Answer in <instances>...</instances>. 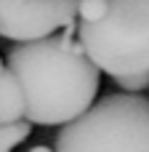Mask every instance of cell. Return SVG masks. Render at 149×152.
<instances>
[{
    "label": "cell",
    "mask_w": 149,
    "mask_h": 152,
    "mask_svg": "<svg viewBox=\"0 0 149 152\" xmlns=\"http://www.w3.org/2000/svg\"><path fill=\"white\" fill-rule=\"evenodd\" d=\"M24 96V120L32 126H64L83 115L99 94L101 72L75 37V24L5 53Z\"/></svg>",
    "instance_id": "1"
},
{
    "label": "cell",
    "mask_w": 149,
    "mask_h": 152,
    "mask_svg": "<svg viewBox=\"0 0 149 152\" xmlns=\"http://www.w3.org/2000/svg\"><path fill=\"white\" fill-rule=\"evenodd\" d=\"M53 152H149V99L109 94L64 123Z\"/></svg>",
    "instance_id": "2"
},
{
    "label": "cell",
    "mask_w": 149,
    "mask_h": 152,
    "mask_svg": "<svg viewBox=\"0 0 149 152\" xmlns=\"http://www.w3.org/2000/svg\"><path fill=\"white\" fill-rule=\"evenodd\" d=\"M75 37L99 72L112 77L149 69V0H107L104 19L75 24Z\"/></svg>",
    "instance_id": "3"
},
{
    "label": "cell",
    "mask_w": 149,
    "mask_h": 152,
    "mask_svg": "<svg viewBox=\"0 0 149 152\" xmlns=\"http://www.w3.org/2000/svg\"><path fill=\"white\" fill-rule=\"evenodd\" d=\"M67 24H75V0H0V35L8 40H37Z\"/></svg>",
    "instance_id": "4"
},
{
    "label": "cell",
    "mask_w": 149,
    "mask_h": 152,
    "mask_svg": "<svg viewBox=\"0 0 149 152\" xmlns=\"http://www.w3.org/2000/svg\"><path fill=\"white\" fill-rule=\"evenodd\" d=\"M24 118V96L11 69L0 72V123H16Z\"/></svg>",
    "instance_id": "5"
},
{
    "label": "cell",
    "mask_w": 149,
    "mask_h": 152,
    "mask_svg": "<svg viewBox=\"0 0 149 152\" xmlns=\"http://www.w3.org/2000/svg\"><path fill=\"white\" fill-rule=\"evenodd\" d=\"M32 134V123L16 120V123H0V152H13L21 142H27Z\"/></svg>",
    "instance_id": "6"
},
{
    "label": "cell",
    "mask_w": 149,
    "mask_h": 152,
    "mask_svg": "<svg viewBox=\"0 0 149 152\" xmlns=\"http://www.w3.org/2000/svg\"><path fill=\"white\" fill-rule=\"evenodd\" d=\"M104 13H107V0H75V19H80L83 24H93L104 19Z\"/></svg>",
    "instance_id": "7"
},
{
    "label": "cell",
    "mask_w": 149,
    "mask_h": 152,
    "mask_svg": "<svg viewBox=\"0 0 149 152\" xmlns=\"http://www.w3.org/2000/svg\"><path fill=\"white\" fill-rule=\"evenodd\" d=\"M120 88H125L128 94H141L144 88H149V69L147 72H131V75H120L115 77Z\"/></svg>",
    "instance_id": "8"
},
{
    "label": "cell",
    "mask_w": 149,
    "mask_h": 152,
    "mask_svg": "<svg viewBox=\"0 0 149 152\" xmlns=\"http://www.w3.org/2000/svg\"><path fill=\"white\" fill-rule=\"evenodd\" d=\"M29 152H53L51 147H45V144H37V147H32Z\"/></svg>",
    "instance_id": "9"
},
{
    "label": "cell",
    "mask_w": 149,
    "mask_h": 152,
    "mask_svg": "<svg viewBox=\"0 0 149 152\" xmlns=\"http://www.w3.org/2000/svg\"><path fill=\"white\" fill-rule=\"evenodd\" d=\"M0 72H3V59H0Z\"/></svg>",
    "instance_id": "10"
}]
</instances>
